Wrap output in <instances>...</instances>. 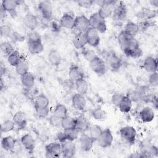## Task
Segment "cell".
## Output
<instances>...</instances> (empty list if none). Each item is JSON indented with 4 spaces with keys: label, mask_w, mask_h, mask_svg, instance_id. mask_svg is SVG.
<instances>
[{
    "label": "cell",
    "mask_w": 158,
    "mask_h": 158,
    "mask_svg": "<svg viewBox=\"0 0 158 158\" xmlns=\"http://www.w3.org/2000/svg\"><path fill=\"white\" fill-rule=\"evenodd\" d=\"M106 59V64H107L108 67L113 71L118 70L122 65L121 59L113 52L109 53Z\"/></svg>",
    "instance_id": "13"
},
{
    "label": "cell",
    "mask_w": 158,
    "mask_h": 158,
    "mask_svg": "<svg viewBox=\"0 0 158 158\" xmlns=\"http://www.w3.org/2000/svg\"><path fill=\"white\" fill-rule=\"evenodd\" d=\"M27 46L29 52L32 54H40L44 49V46L41 41H27Z\"/></svg>",
    "instance_id": "24"
},
{
    "label": "cell",
    "mask_w": 158,
    "mask_h": 158,
    "mask_svg": "<svg viewBox=\"0 0 158 158\" xmlns=\"http://www.w3.org/2000/svg\"><path fill=\"white\" fill-rule=\"evenodd\" d=\"M94 140L85 132L81 133L79 138V143L81 149L85 152L89 151L94 144Z\"/></svg>",
    "instance_id": "11"
},
{
    "label": "cell",
    "mask_w": 158,
    "mask_h": 158,
    "mask_svg": "<svg viewBox=\"0 0 158 158\" xmlns=\"http://www.w3.org/2000/svg\"><path fill=\"white\" fill-rule=\"evenodd\" d=\"M23 148V147L22 146V144L21 141L18 140V139H15V143L13 149L11 150V152L12 153H14V154L21 153Z\"/></svg>",
    "instance_id": "50"
},
{
    "label": "cell",
    "mask_w": 158,
    "mask_h": 158,
    "mask_svg": "<svg viewBox=\"0 0 158 158\" xmlns=\"http://www.w3.org/2000/svg\"><path fill=\"white\" fill-rule=\"evenodd\" d=\"M91 115L94 120L98 121H103L106 118L107 114L104 110L102 109L101 107H98L94 109L92 112Z\"/></svg>",
    "instance_id": "36"
},
{
    "label": "cell",
    "mask_w": 158,
    "mask_h": 158,
    "mask_svg": "<svg viewBox=\"0 0 158 158\" xmlns=\"http://www.w3.org/2000/svg\"><path fill=\"white\" fill-rule=\"evenodd\" d=\"M15 124L13 120H6L1 125V133H8L12 131L15 128Z\"/></svg>",
    "instance_id": "39"
},
{
    "label": "cell",
    "mask_w": 158,
    "mask_h": 158,
    "mask_svg": "<svg viewBox=\"0 0 158 158\" xmlns=\"http://www.w3.org/2000/svg\"><path fill=\"white\" fill-rule=\"evenodd\" d=\"M114 137L112 135V133L110 129L106 128L104 130H102V131L96 141L98 142V145L102 148H106L109 147L113 141Z\"/></svg>",
    "instance_id": "6"
},
{
    "label": "cell",
    "mask_w": 158,
    "mask_h": 158,
    "mask_svg": "<svg viewBox=\"0 0 158 158\" xmlns=\"http://www.w3.org/2000/svg\"><path fill=\"white\" fill-rule=\"evenodd\" d=\"M150 2L152 4V5H154V6H157V4H158V1L157 0H153V1H150Z\"/></svg>",
    "instance_id": "53"
},
{
    "label": "cell",
    "mask_w": 158,
    "mask_h": 158,
    "mask_svg": "<svg viewBox=\"0 0 158 158\" xmlns=\"http://www.w3.org/2000/svg\"><path fill=\"white\" fill-rule=\"evenodd\" d=\"M90 28L89 19L85 15H79L75 17V28L78 33H85Z\"/></svg>",
    "instance_id": "10"
},
{
    "label": "cell",
    "mask_w": 158,
    "mask_h": 158,
    "mask_svg": "<svg viewBox=\"0 0 158 158\" xmlns=\"http://www.w3.org/2000/svg\"><path fill=\"white\" fill-rule=\"evenodd\" d=\"M76 2L80 7H81L83 8H89L94 4V1H92V0H78V1H77Z\"/></svg>",
    "instance_id": "49"
},
{
    "label": "cell",
    "mask_w": 158,
    "mask_h": 158,
    "mask_svg": "<svg viewBox=\"0 0 158 158\" xmlns=\"http://www.w3.org/2000/svg\"><path fill=\"white\" fill-rule=\"evenodd\" d=\"M53 114L63 118L67 115V109L66 106L62 104H57L53 110Z\"/></svg>",
    "instance_id": "35"
},
{
    "label": "cell",
    "mask_w": 158,
    "mask_h": 158,
    "mask_svg": "<svg viewBox=\"0 0 158 158\" xmlns=\"http://www.w3.org/2000/svg\"><path fill=\"white\" fill-rule=\"evenodd\" d=\"M87 44L86 38L85 33H78L73 39V44L77 49H82Z\"/></svg>",
    "instance_id": "25"
},
{
    "label": "cell",
    "mask_w": 158,
    "mask_h": 158,
    "mask_svg": "<svg viewBox=\"0 0 158 158\" xmlns=\"http://www.w3.org/2000/svg\"><path fill=\"white\" fill-rule=\"evenodd\" d=\"M23 23L30 31H32L35 30L38 24V21L35 15L31 13H27L23 18Z\"/></svg>",
    "instance_id": "22"
},
{
    "label": "cell",
    "mask_w": 158,
    "mask_h": 158,
    "mask_svg": "<svg viewBox=\"0 0 158 158\" xmlns=\"http://www.w3.org/2000/svg\"><path fill=\"white\" fill-rule=\"evenodd\" d=\"M49 105V100L43 94H38L35 99V108H46Z\"/></svg>",
    "instance_id": "29"
},
{
    "label": "cell",
    "mask_w": 158,
    "mask_h": 158,
    "mask_svg": "<svg viewBox=\"0 0 158 158\" xmlns=\"http://www.w3.org/2000/svg\"><path fill=\"white\" fill-rule=\"evenodd\" d=\"M82 55L83 57L88 62H90L92 59L96 57L97 56L95 52L91 49H82Z\"/></svg>",
    "instance_id": "42"
},
{
    "label": "cell",
    "mask_w": 158,
    "mask_h": 158,
    "mask_svg": "<svg viewBox=\"0 0 158 158\" xmlns=\"http://www.w3.org/2000/svg\"><path fill=\"white\" fill-rule=\"evenodd\" d=\"M89 66L93 72L99 75L105 74L107 70V65L105 61L98 56L89 62Z\"/></svg>",
    "instance_id": "4"
},
{
    "label": "cell",
    "mask_w": 158,
    "mask_h": 158,
    "mask_svg": "<svg viewBox=\"0 0 158 158\" xmlns=\"http://www.w3.org/2000/svg\"><path fill=\"white\" fill-rule=\"evenodd\" d=\"M127 10L125 5L122 2H118L114 7L112 14V19L117 25L122 24L127 18Z\"/></svg>",
    "instance_id": "2"
},
{
    "label": "cell",
    "mask_w": 158,
    "mask_h": 158,
    "mask_svg": "<svg viewBox=\"0 0 158 158\" xmlns=\"http://www.w3.org/2000/svg\"><path fill=\"white\" fill-rule=\"evenodd\" d=\"M15 143V139L11 136H4L1 139V147L6 151H11Z\"/></svg>",
    "instance_id": "31"
},
{
    "label": "cell",
    "mask_w": 158,
    "mask_h": 158,
    "mask_svg": "<svg viewBox=\"0 0 158 158\" xmlns=\"http://www.w3.org/2000/svg\"><path fill=\"white\" fill-rule=\"evenodd\" d=\"M10 38H11V39L12 40H14V41H22L23 40V37L19 33H17V32H14V31H12L10 36Z\"/></svg>",
    "instance_id": "51"
},
{
    "label": "cell",
    "mask_w": 158,
    "mask_h": 158,
    "mask_svg": "<svg viewBox=\"0 0 158 158\" xmlns=\"http://www.w3.org/2000/svg\"><path fill=\"white\" fill-rule=\"evenodd\" d=\"M62 147V154L64 157H73L76 152V147L73 141L66 140L60 143Z\"/></svg>",
    "instance_id": "12"
},
{
    "label": "cell",
    "mask_w": 158,
    "mask_h": 158,
    "mask_svg": "<svg viewBox=\"0 0 158 158\" xmlns=\"http://www.w3.org/2000/svg\"><path fill=\"white\" fill-rule=\"evenodd\" d=\"M15 67L16 73L20 77L27 73L29 69L28 63L24 59H22L20 62Z\"/></svg>",
    "instance_id": "33"
},
{
    "label": "cell",
    "mask_w": 158,
    "mask_h": 158,
    "mask_svg": "<svg viewBox=\"0 0 158 158\" xmlns=\"http://www.w3.org/2000/svg\"><path fill=\"white\" fill-rule=\"evenodd\" d=\"M140 118L143 122L148 123L152 121L154 118V112L150 107H144L139 113Z\"/></svg>",
    "instance_id": "23"
},
{
    "label": "cell",
    "mask_w": 158,
    "mask_h": 158,
    "mask_svg": "<svg viewBox=\"0 0 158 158\" xmlns=\"http://www.w3.org/2000/svg\"><path fill=\"white\" fill-rule=\"evenodd\" d=\"M75 118H73L70 116L67 115L66 117H64L62 120L61 127L64 130L75 128Z\"/></svg>",
    "instance_id": "37"
},
{
    "label": "cell",
    "mask_w": 158,
    "mask_h": 158,
    "mask_svg": "<svg viewBox=\"0 0 158 158\" xmlns=\"http://www.w3.org/2000/svg\"><path fill=\"white\" fill-rule=\"evenodd\" d=\"M123 31L130 36L135 37L138 33L139 28L138 24L133 22H128L126 23Z\"/></svg>",
    "instance_id": "28"
},
{
    "label": "cell",
    "mask_w": 158,
    "mask_h": 158,
    "mask_svg": "<svg viewBox=\"0 0 158 158\" xmlns=\"http://www.w3.org/2000/svg\"><path fill=\"white\" fill-rule=\"evenodd\" d=\"M46 157H59L62 154L61 144L59 143H50L45 146Z\"/></svg>",
    "instance_id": "7"
},
{
    "label": "cell",
    "mask_w": 158,
    "mask_h": 158,
    "mask_svg": "<svg viewBox=\"0 0 158 158\" xmlns=\"http://www.w3.org/2000/svg\"><path fill=\"white\" fill-rule=\"evenodd\" d=\"M88 130L89 131V135L94 140V141L98 139L102 131L101 127L98 125H93L90 126Z\"/></svg>",
    "instance_id": "40"
},
{
    "label": "cell",
    "mask_w": 158,
    "mask_h": 158,
    "mask_svg": "<svg viewBox=\"0 0 158 158\" xmlns=\"http://www.w3.org/2000/svg\"><path fill=\"white\" fill-rule=\"evenodd\" d=\"M22 59V58L20 57L19 52L17 51H14L9 56H7L8 62L13 67H15L20 62Z\"/></svg>",
    "instance_id": "38"
},
{
    "label": "cell",
    "mask_w": 158,
    "mask_h": 158,
    "mask_svg": "<svg viewBox=\"0 0 158 158\" xmlns=\"http://www.w3.org/2000/svg\"><path fill=\"white\" fill-rule=\"evenodd\" d=\"M36 113L38 117L40 118H46L49 112V110L48 107L46 108H35Z\"/></svg>",
    "instance_id": "45"
},
{
    "label": "cell",
    "mask_w": 158,
    "mask_h": 158,
    "mask_svg": "<svg viewBox=\"0 0 158 158\" xmlns=\"http://www.w3.org/2000/svg\"><path fill=\"white\" fill-rule=\"evenodd\" d=\"M75 86L77 93L83 95L85 94L88 91V84L85 78L75 81Z\"/></svg>",
    "instance_id": "32"
},
{
    "label": "cell",
    "mask_w": 158,
    "mask_h": 158,
    "mask_svg": "<svg viewBox=\"0 0 158 158\" xmlns=\"http://www.w3.org/2000/svg\"><path fill=\"white\" fill-rule=\"evenodd\" d=\"M64 133L67 140L73 141L78 138L80 131L75 128L64 130Z\"/></svg>",
    "instance_id": "34"
},
{
    "label": "cell",
    "mask_w": 158,
    "mask_h": 158,
    "mask_svg": "<svg viewBox=\"0 0 158 158\" xmlns=\"http://www.w3.org/2000/svg\"><path fill=\"white\" fill-rule=\"evenodd\" d=\"M22 3H23V1L18 0H3L1 2V9L5 12H12L15 11L17 6Z\"/></svg>",
    "instance_id": "21"
},
{
    "label": "cell",
    "mask_w": 158,
    "mask_h": 158,
    "mask_svg": "<svg viewBox=\"0 0 158 158\" xmlns=\"http://www.w3.org/2000/svg\"><path fill=\"white\" fill-rule=\"evenodd\" d=\"M41 41L40 34L35 30L30 31V32L27 35V41Z\"/></svg>",
    "instance_id": "47"
},
{
    "label": "cell",
    "mask_w": 158,
    "mask_h": 158,
    "mask_svg": "<svg viewBox=\"0 0 158 158\" xmlns=\"http://www.w3.org/2000/svg\"><path fill=\"white\" fill-rule=\"evenodd\" d=\"M21 81L24 88L26 89H30L35 84V77L31 72H28L21 76Z\"/></svg>",
    "instance_id": "27"
},
{
    "label": "cell",
    "mask_w": 158,
    "mask_h": 158,
    "mask_svg": "<svg viewBox=\"0 0 158 158\" xmlns=\"http://www.w3.org/2000/svg\"><path fill=\"white\" fill-rule=\"evenodd\" d=\"M69 77L71 81L75 82L77 80L84 78V73L83 70L77 65H72L69 70Z\"/></svg>",
    "instance_id": "18"
},
{
    "label": "cell",
    "mask_w": 158,
    "mask_h": 158,
    "mask_svg": "<svg viewBox=\"0 0 158 158\" xmlns=\"http://www.w3.org/2000/svg\"><path fill=\"white\" fill-rule=\"evenodd\" d=\"M57 139L59 140V143H62L63 142H64L65 141H66V138H65V135H64V131H60L57 133Z\"/></svg>",
    "instance_id": "52"
},
{
    "label": "cell",
    "mask_w": 158,
    "mask_h": 158,
    "mask_svg": "<svg viewBox=\"0 0 158 158\" xmlns=\"http://www.w3.org/2000/svg\"><path fill=\"white\" fill-rule=\"evenodd\" d=\"M12 120L15 125L20 128H24L27 123V116L24 112L19 110L16 112L12 117Z\"/></svg>",
    "instance_id": "19"
},
{
    "label": "cell",
    "mask_w": 158,
    "mask_h": 158,
    "mask_svg": "<svg viewBox=\"0 0 158 158\" xmlns=\"http://www.w3.org/2000/svg\"><path fill=\"white\" fill-rule=\"evenodd\" d=\"M124 96L125 95H123L121 93H119V92L115 93L111 97V102L112 104H114L115 106H118L120 102H121V101L122 100Z\"/></svg>",
    "instance_id": "44"
},
{
    "label": "cell",
    "mask_w": 158,
    "mask_h": 158,
    "mask_svg": "<svg viewBox=\"0 0 158 158\" xmlns=\"http://www.w3.org/2000/svg\"><path fill=\"white\" fill-rule=\"evenodd\" d=\"M62 118H60L54 114L51 115L49 118V122L51 125H52L54 127L59 128L61 127L62 125Z\"/></svg>",
    "instance_id": "43"
},
{
    "label": "cell",
    "mask_w": 158,
    "mask_h": 158,
    "mask_svg": "<svg viewBox=\"0 0 158 158\" xmlns=\"http://www.w3.org/2000/svg\"><path fill=\"white\" fill-rule=\"evenodd\" d=\"M20 141L23 148L29 152H32L35 147V140L34 138L30 134H25L20 138Z\"/></svg>",
    "instance_id": "16"
},
{
    "label": "cell",
    "mask_w": 158,
    "mask_h": 158,
    "mask_svg": "<svg viewBox=\"0 0 158 158\" xmlns=\"http://www.w3.org/2000/svg\"><path fill=\"white\" fill-rule=\"evenodd\" d=\"M149 83L152 87H156L158 85V74L157 72L151 73L149 77Z\"/></svg>",
    "instance_id": "48"
},
{
    "label": "cell",
    "mask_w": 158,
    "mask_h": 158,
    "mask_svg": "<svg viewBox=\"0 0 158 158\" xmlns=\"http://www.w3.org/2000/svg\"><path fill=\"white\" fill-rule=\"evenodd\" d=\"M72 104L73 107L78 110H83L86 105V101L83 94L76 93L72 98Z\"/></svg>",
    "instance_id": "15"
},
{
    "label": "cell",
    "mask_w": 158,
    "mask_h": 158,
    "mask_svg": "<svg viewBox=\"0 0 158 158\" xmlns=\"http://www.w3.org/2000/svg\"><path fill=\"white\" fill-rule=\"evenodd\" d=\"M0 32H1V36L10 37L12 31L11 30L10 27L9 25H2L0 27Z\"/></svg>",
    "instance_id": "46"
},
{
    "label": "cell",
    "mask_w": 158,
    "mask_h": 158,
    "mask_svg": "<svg viewBox=\"0 0 158 158\" xmlns=\"http://www.w3.org/2000/svg\"><path fill=\"white\" fill-rule=\"evenodd\" d=\"M3 86H4V82L2 80V78H1V81H0V86H1V90L3 89Z\"/></svg>",
    "instance_id": "54"
},
{
    "label": "cell",
    "mask_w": 158,
    "mask_h": 158,
    "mask_svg": "<svg viewBox=\"0 0 158 158\" xmlns=\"http://www.w3.org/2000/svg\"><path fill=\"white\" fill-rule=\"evenodd\" d=\"M88 19L90 27L95 28L99 33H104L106 31L107 26L105 20L100 17L98 12L91 14Z\"/></svg>",
    "instance_id": "3"
},
{
    "label": "cell",
    "mask_w": 158,
    "mask_h": 158,
    "mask_svg": "<svg viewBox=\"0 0 158 158\" xmlns=\"http://www.w3.org/2000/svg\"><path fill=\"white\" fill-rule=\"evenodd\" d=\"M87 44L92 47H97L100 43V37L98 31L92 27L89 28L85 33Z\"/></svg>",
    "instance_id": "8"
},
{
    "label": "cell",
    "mask_w": 158,
    "mask_h": 158,
    "mask_svg": "<svg viewBox=\"0 0 158 158\" xmlns=\"http://www.w3.org/2000/svg\"><path fill=\"white\" fill-rule=\"evenodd\" d=\"M119 133L121 138L127 143L132 144L135 143L136 136V131L133 127H123L120 128Z\"/></svg>",
    "instance_id": "5"
},
{
    "label": "cell",
    "mask_w": 158,
    "mask_h": 158,
    "mask_svg": "<svg viewBox=\"0 0 158 158\" xmlns=\"http://www.w3.org/2000/svg\"><path fill=\"white\" fill-rule=\"evenodd\" d=\"M38 10L45 20H50L52 15V7L51 3L48 1H40L38 5Z\"/></svg>",
    "instance_id": "9"
},
{
    "label": "cell",
    "mask_w": 158,
    "mask_h": 158,
    "mask_svg": "<svg viewBox=\"0 0 158 158\" xmlns=\"http://www.w3.org/2000/svg\"><path fill=\"white\" fill-rule=\"evenodd\" d=\"M1 50L2 52L7 56H9L12 52L14 51L13 46L9 42L2 43L1 44Z\"/></svg>",
    "instance_id": "41"
},
{
    "label": "cell",
    "mask_w": 158,
    "mask_h": 158,
    "mask_svg": "<svg viewBox=\"0 0 158 158\" xmlns=\"http://www.w3.org/2000/svg\"><path fill=\"white\" fill-rule=\"evenodd\" d=\"M121 49L124 54L129 57L138 58L143 54V51L139 47V42L135 37H131Z\"/></svg>",
    "instance_id": "1"
},
{
    "label": "cell",
    "mask_w": 158,
    "mask_h": 158,
    "mask_svg": "<svg viewBox=\"0 0 158 158\" xmlns=\"http://www.w3.org/2000/svg\"><path fill=\"white\" fill-rule=\"evenodd\" d=\"M75 118V128L78 130L80 133H83L89 130L90 127L89 123L84 116H79Z\"/></svg>",
    "instance_id": "20"
},
{
    "label": "cell",
    "mask_w": 158,
    "mask_h": 158,
    "mask_svg": "<svg viewBox=\"0 0 158 158\" xmlns=\"http://www.w3.org/2000/svg\"><path fill=\"white\" fill-rule=\"evenodd\" d=\"M75 17L73 14L69 12L64 13L60 19L59 25L62 27L72 30L75 28Z\"/></svg>",
    "instance_id": "14"
},
{
    "label": "cell",
    "mask_w": 158,
    "mask_h": 158,
    "mask_svg": "<svg viewBox=\"0 0 158 158\" xmlns=\"http://www.w3.org/2000/svg\"><path fill=\"white\" fill-rule=\"evenodd\" d=\"M48 59L51 65L54 66H58L60 64L62 61V57L60 52L57 50L51 49L48 55Z\"/></svg>",
    "instance_id": "26"
},
{
    "label": "cell",
    "mask_w": 158,
    "mask_h": 158,
    "mask_svg": "<svg viewBox=\"0 0 158 158\" xmlns=\"http://www.w3.org/2000/svg\"><path fill=\"white\" fill-rule=\"evenodd\" d=\"M143 67L145 70L149 73L157 72V61L156 58L152 56H148L143 61Z\"/></svg>",
    "instance_id": "17"
},
{
    "label": "cell",
    "mask_w": 158,
    "mask_h": 158,
    "mask_svg": "<svg viewBox=\"0 0 158 158\" xmlns=\"http://www.w3.org/2000/svg\"><path fill=\"white\" fill-rule=\"evenodd\" d=\"M132 102V101L128 96H124L118 107L122 112L128 113L131 109Z\"/></svg>",
    "instance_id": "30"
}]
</instances>
